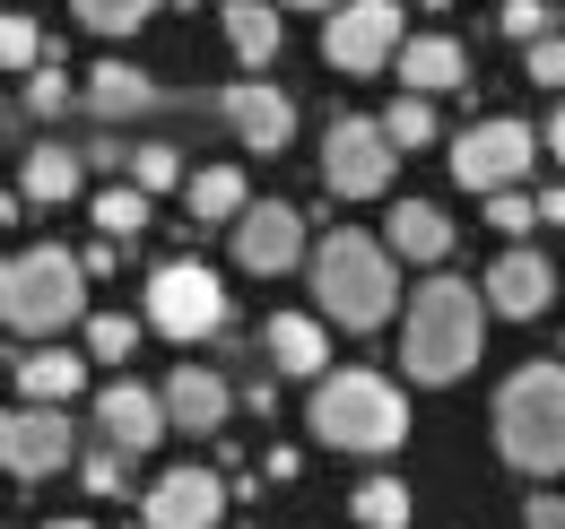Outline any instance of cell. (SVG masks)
<instances>
[{"label":"cell","instance_id":"1","mask_svg":"<svg viewBox=\"0 0 565 529\" xmlns=\"http://www.w3.org/2000/svg\"><path fill=\"white\" fill-rule=\"evenodd\" d=\"M488 287L461 278V269H435L426 287H409V313H401V374L409 382H461L488 347Z\"/></svg>","mask_w":565,"mask_h":529},{"label":"cell","instance_id":"2","mask_svg":"<svg viewBox=\"0 0 565 529\" xmlns=\"http://www.w3.org/2000/svg\"><path fill=\"white\" fill-rule=\"evenodd\" d=\"M305 269H313V295H322V322H331V331H383V322H392L401 252H392L374 226H331Z\"/></svg>","mask_w":565,"mask_h":529},{"label":"cell","instance_id":"3","mask_svg":"<svg viewBox=\"0 0 565 529\" xmlns=\"http://www.w3.org/2000/svg\"><path fill=\"white\" fill-rule=\"evenodd\" d=\"M305 425H313L331 452H365V461H383V452L409 443V391H401L392 374H374V365H331V374L313 382Z\"/></svg>","mask_w":565,"mask_h":529},{"label":"cell","instance_id":"4","mask_svg":"<svg viewBox=\"0 0 565 529\" xmlns=\"http://www.w3.org/2000/svg\"><path fill=\"white\" fill-rule=\"evenodd\" d=\"M495 452L522 477H565V365H513L495 391Z\"/></svg>","mask_w":565,"mask_h":529},{"label":"cell","instance_id":"5","mask_svg":"<svg viewBox=\"0 0 565 529\" xmlns=\"http://www.w3.org/2000/svg\"><path fill=\"white\" fill-rule=\"evenodd\" d=\"M0 322L18 338L53 347V331L87 322V261L62 252V244H18L9 269H0Z\"/></svg>","mask_w":565,"mask_h":529},{"label":"cell","instance_id":"6","mask_svg":"<svg viewBox=\"0 0 565 529\" xmlns=\"http://www.w3.org/2000/svg\"><path fill=\"white\" fill-rule=\"evenodd\" d=\"M148 331L166 338H226V278L210 261H192V252H174V261L148 269V304H140Z\"/></svg>","mask_w":565,"mask_h":529},{"label":"cell","instance_id":"7","mask_svg":"<svg viewBox=\"0 0 565 529\" xmlns=\"http://www.w3.org/2000/svg\"><path fill=\"white\" fill-rule=\"evenodd\" d=\"M548 139H531V122H513V114H495V122H470V131L452 139V183L461 192H522V174H531V156H540Z\"/></svg>","mask_w":565,"mask_h":529},{"label":"cell","instance_id":"8","mask_svg":"<svg viewBox=\"0 0 565 529\" xmlns=\"http://www.w3.org/2000/svg\"><path fill=\"white\" fill-rule=\"evenodd\" d=\"M392 165H401V148L383 139V122H365V114H340V122L322 131V183L340 199H383L392 192Z\"/></svg>","mask_w":565,"mask_h":529},{"label":"cell","instance_id":"9","mask_svg":"<svg viewBox=\"0 0 565 529\" xmlns=\"http://www.w3.org/2000/svg\"><path fill=\"white\" fill-rule=\"evenodd\" d=\"M401 0H349L340 18H322V62L349 69V78H365V69L401 62Z\"/></svg>","mask_w":565,"mask_h":529},{"label":"cell","instance_id":"10","mask_svg":"<svg viewBox=\"0 0 565 529\" xmlns=\"http://www.w3.org/2000/svg\"><path fill=\"white\" fill-rule=\"evenodd\" d=\"M226 244H235V269L279 278V269L305 261V208H296V199H253V208L226 226Z\"/></svg>","mask_w":565,"mask_h":529},{"label":"cell","instance_id":"11","mask_svg":"<svg viewBox=\"0 0 565 529\" xmlns=\"http://www.w3.org/2000/svg\"><path fill=\"white\" fill-rule=\"evenodd\" d=\"M140 521H148V529H217V521H226V477H217V468H201V461L157 468V477H148Z\"/></svg>","mask_w":565,"mask_h":529},{"label":"cell","instance_id":"12","mask_svg":"<svg viewBox=\"0 0 565 529\" xmlns=\"http://www.w3.org/2000/svg\"><path fill=\"white\" fill-rule=\"evenodd\" d=\"M0 461H9V477L18 486H35V477H53V468H71L78 461V443H71V417L62 408H9V425H0Z\"/></svg>","mask_w":565,"mask_h":529},{"label":"cell","instance_id":"13","mask_svg":"<svg viewBox=\"0 0 565 529\" xmlns=\"http://www.w3.org/2000/svg\"><path fill=\"white\" fill-rule=\"evenodd\" d=\"M479 287H488V304L504 313V322H540V313L565 295V278L548 269V252H531V244H504Z\"/></svg>","mask_w":565,"mask_h":529},{"label":"cell","instance_id":"14","mask_svg":"<svg viewBox=\"0 0 565 529\" xmlns=\"http://www.w3.org/2000/svg\"><path fill=\"white\" fill-rule=\"evenodd\" d=\"M166 425H174V417H166V391H140V382H105V391H96V443H114V452H131V461L166 443Z\"/></svg>","mask_w":565,"mask_h":529},{"label":"cell","instance_id":"15","mask_svg":"<svg viewBox=\"0 0 565 529\" xmlns=\"http://www.w3.org/2000/svg\"><path fill=\"white\" fill-rule=\"evenodd\" d=\"M78 105H87L105 131H122V122H140V114H157V105H166V87H157L140 62H114V53H105V62L78 78Z\"/></svg>","mask_w":565,"mask_h":529},{"label":"cell","instance_id":"16","mask_svg":"<svg viewBox=\"0 0 565 529\" xmlns=\"http://www.w3.org/2000/svg\"><path fill=\"white\" fill-rule=\"evenodd\" d=\"M217 114L235 122V139H244L253 156H279L287 139H296V105H287V87H270V78L226 87V96H217Z\"/></svg>","mask_w":565,"mask_h":529},{"label":"cell","instance_id":"17","mask_svg":"<svg viewBox=\"0 0 565 529\" xmlns=\"http://www.w3.org/2000/svg\"><path fill=\"white\" fill-rule=\"evenodd\" d=\"M392 69H401L409 96H470V53H461V35H409Z\"/></svg>","mask_w":565,"mask_h":529},{"label":"cell","instance_id":"18","mask_svg":"<svg viewBox=\"0 0 565 529\" xmlns=\"http://www.w3.org/2000/svg\"><path fill=\"white\" fill-rule=\"evenodd\" d=\"M226 408H235V391H226L217 365H174V374H166V417H174L183 434H217Z\"/></svg>","mask_w":565,"mask_h":529},{"label":"cell","instance_id":"19","mask_svg":"<svg viewBox=\"0 0 565 529\" xmlns=\"http://www.w3.org/2000/svg\"><path fill=\"white\" fill-rule=\"evenodd\" d=\"M78 183H87V148H62V139H35L18 165V199H35V208L78 199Z\"/></svg>","mask_w":565,"mask_h":529},{"label":"cell","instance_id":"20","mask_svg":"<svg viewBox=\"0 0 565 529\" xmlns=\"http://www.w3.org/2000/svg\"><path fill=\"white\" fill-rule=\"evenodd\" d=\"M262 356H270V374H313L322 382V365H331L322 313H270L262 322Z\"/></svg>","mask_w":565,"mask_h":529},{"label":"cell","instance_id":"21","mask_svg":"<svg viewBox=\"0 0 565 529\" xmlns=\"http://www.w3.org/2000/svg\"><path fill=\"white\" fill-rule=\"evenodd\" d=\"M452 244H461V226H452L435 199H392V252H401V261L444 269V261H452Z\"/></svg>","mask_w":565,"mask_h":529},{"label":"cell","instance_id":"22","mask_svg":"<svg viewBox=\"0 0 565 529\" xmlns=\"http://www.w3.org/2000/svg\"><path fill=\"white\" fill-rule=\"evenodd\" d=\"M87 365H96V356H78V347H26V356H18V399H26V408H62V399L87 382Z\"/></svg>","mask_w":565,"mask_h":529},{"label":"cell","instance_id":"23","mask_svg":"<svg viewBox=\"0 0 565 529\" xmlns=\"http://www.w3.org/2000/svg\"><path fill=\"white\" fill-rule=\"evenodd\" d=\"M217 18H226V44H235V62L253 69V78H262L270 62H279V44H287V26H279V0H226Z\"/></svg>","mask_w":565,"mask_h":529},{"label":"cell","instance_id":"24","mask_svg":"<svg viewBox=\"0 0 565 529\" xmlns=\"http://www.w3.org/2000/svg\"><path fill=\"white\" fill-rule=\"evenodd\" d=\"M183 208H192L201 226H235L253 199H244V174H235V165H201V174L183 183Z\"/></svg>","mask_w":565,"mask_h":529},{"label":"cell","instance_id":"25","mask_svg":"<svg viewBox=\"0 0 565 529\" xmlns=\"http://www.w3.org/2000/svg\"><path fill=\"white\" fill-rule=\"evenodd\" d=\"M374 122H383V139H392V148H435V131H444V122H435V96H409V87H401Z\"/></svg>","mask_w":565,"mask_h":529},{"label":"cell","instance_id":"26","mask_svg":"<svg viewBox=\"0 0 565 529\" xmlns=\"http://www.w3.org/2000/svg\"><path fill=\"white\" fill-rule=\"evenodd\" d=\"M409 504H418V495H409L401 477H365V486L349 495V512L365 529H409Z\"/></svg>","mask_w":565,"mask_h":529},{"label":"cell","instance_id":"27","mask_svg":"<svg viewBox=\"0 0 565 529\" xmlns=\"http://www.w3.org/2000/svg\"><path fill=\"white\" fill-rule=\"evenodd\" d=\"M140 226H148V192H140V183H105V192H96V235L131 244Z\"/></svg>","mask_w":565,"mask_h":529},{"label":"cell","instance_id":"28","mask_svg":"<svg viewBox=\"0 0 565 529\" xmlns=\"http://www.w3.org/2000/svg\"><path fill=\"white\" fill-rule=\"evenodd\" d=\"M557 26H565V9H548V0H504V9H495V35L522 44V53H531L540 35H557Z\"/></svg>","mask_w":565,"mask_h":529},{"label":"cell","instance_id":"29","mask_svg":"<svg viewBox=\"0 0 565 529\" xmlns=\"http://www.w3.org/2000/svg\"><path fill=\"white\" fill-rule=\"evenodd\" d=\"M0 62H9V69H26V78L53 62V44H44V26H35L26 9H9V18H0Z\"/></svg>","mask_w":565,"mask_h":529},{"label":"cell","instance_id":"30","mask_svg":"<svg viewBox=\"0 0 565 529\" xmlns=\"http://www.w3.org/2000/svg\"><path fill=\"white\" fill-rule=\"evenodd\" d=\"M78 331H87V356H96V365H122V356L140 347L148 322H131V313H87Z\"/></svg>","mask_w":565,"mask_h":529},{"label":"cell","instance_id":"31","mask_svg":"<svg viewBox=\"0 0 565 529\" xmlns=\"http://www.w3.org/2000/svg\"><path fill=\"white\" fill-rule=\"evenodd\" d=\"M78 26H96V35H140L148 18H157V0H71Z\"/></svg>","mask_w":565,"mask_h":529},{"label":"cell","instance_id":"32","mask_svg":"<svg viewBox=\"0 0 565 529\" xmlns=\"http://www.w3.org/2000/svg\"><path fill=\"white\" fill-rule=\"evenodd\" d=\"M78 486L105 504V495H131V452H114V443H96V452H78Z\"/></svg>","mask_w":565,"mask_h":529},{"label":"cell","instance_id":"33","mask_svg":"<svg viewBox=\"0 0 565 529\" xmlns=\"http://www.w3.org/2000/svg\"><path fill=\"white\" fill-rule=\"evenodd\" d=\"M71 105H78V87H71V69H62V62H44L35 78H26V96H18V114H44V122L71 114Z\"/></svg>","mask_w":565,"mask_h":529},{"label":"cell","instance_id":"34","mask_svg":"<svg viewBox=\"0 0 565 529\" xmlns=\"http://www.w3.org/2000/svg\"><path fill=\"white\" fill-rule=\"evenodd\" d=\"M131 183H140L148 199H157V192H183V156H174V148H157V139H148L140 156H131Z\"/></svg>","mask_w":565,"mask_h":529},{"label":"cell","instance_id":"35","mask_svg":"<svg viewBox=\"0 0 565 529\" xmlns=\"http://www.w3.org/2000/svg\"><path fill=\"white\" fill-rule=\"evenodd\" d=\"M488 226H504V235L540 226V192H495V199H488Z\"/></svg>","mask_w":565,"mask_h":529},{"label":"cell","instance_id":"36","mask_svg":"<svg viewBox=\"0 0 565 529\" xmlns=\"http://www.w3.org/2000/svg\"><path fill=\"white\" fill-rule=\"evenodd\" d=\"M522 69H531L540 87H565V26H557V35H540V44L522 53Z\"/></svg>","mask_w":565,"mask_h":529},{"label":"cell","instance_id":"37","mask_svg":"<svg viewBox=\"0 0 565 529\" xmlns=\"http://www.w3.org/2000/svg\"><path fill=\"white\" fill-rule=\"evenodd\" d=\"M522 529H565V495L531 486V504H522Z\"/></svg>","mask_w":565,"mask_h":529},{"label":"cell","instance_id":"38","mask_svg":"<svg viewBox=\"0 0 565 529\" xmlns=\"http://www.w3.org/2000/svg\"><path fill=\"white\" fill-rule=\"evenodd\" d=\"M78 261H87V278H114V269H122V244H114V235H96Z\"/></svg>","mask_w":565,"mask_h":529},{"label":"cell","instance_id":"39","mask_svg":"<svg viewBox=\"0 0 565 529\" xmlns=\"http://www.w3.org/2000/svg\"><path fill=\"white\" fill-rule=\"evenodd\" d=\"M244 408H253V417H270V408H279V382H270V374H262V382H244Z\"/></svg>","mask_w":565,"mask_h":529},{"label":"cell","instance_id":"40","mask_svg":"<svg viewBox=\"0 0 565 529\" xmlns=\"http://www.w3.org/2000/svg\"><path fill=\"white\" fill-rule=\"evenodd\" d=\"M540 226H565V183H548V192H540Z\"/></svg>","mask_w":565,"mask_h":529},{"label":"cell","instance_id":"41","mask_svg":"<svg viewBox=\"0 0 565 529\" xmlns=\"http://www.w3.org/2000/svg\"><path fill=\"white\" fill-rule=\"evenodd\" d=\"M540 139H548V156H557V165H565V105H557V114H548V131H540Z\"/></svg>","mask_w":565,"mask_h":529},{"label":"cell","instance_id":"42","mask_svg":"<svg viewBox=\"0 0 565 529\" xmlns=\"http://www.w3.org/2000/svg\"><path fill=\"white\" fill-rule=\"evenodd\" d=\"M279 9H322V18H340L349 0H279Z\"/></svg>","mask_w":565,"mask_h":529},{"label":"cell","instance_id":"43","mask_svg":"<svg viewBox=\"0 0 565 529\" xmlns=\"http://www.w3.org/2000/svg\"><path fill=\"white\" fill-rule=\"evenodd\" d=\"M53 529H96V521H53Z\"/></svg>","mask_w":565,"mask_h":529},{"label":"cell","instance_id":"44","mask_svg":"<svg viewBox=\"0 0 565 529\" xmlns=\"http://www.w3.org/2000/svg\"><path fill=\"white\" fill-rule=\"evenodd\" d=\"M131 529H148V521H131Z\"/></svg>","mask_w":565,"mask_h":529}]
</instances>
